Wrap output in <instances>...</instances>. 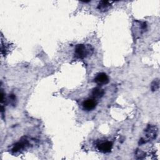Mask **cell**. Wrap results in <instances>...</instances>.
<instances>
[{
	"label": "cell",
	"mask_w": 160,
	"mask_h": 160,
	"mask_svg": "<svg viewBox=\"0 0 160 160\" xmlns=\"http://www.w3.org/2000/svg\"><path fill=\"white\" fill-rule=\"evenodd\" d=\"M93 49L90 46H85L82 44H77L75 48L74 56L78 59H84L92 54Z\"/></svg>",
	"instance_id": "obj_1"
},
{
	"label": "cell",
	"mask_w": 160,
	"mask_h": 160,
	"mask_svg": "<svg viewBox=\"0 0 160 160\" xmlns=\"http://www.w3.org/2000/svg\"><path fill=\"white\" fill-rule=\"evenodd\" d=\"M158 132V129L154 126H148L147 128L145 130V138H142L141 139V142L139 143H145L148 141H149L152 139H154L156 138L157 136Z\"/></svg>",
	"instance_id": "obj_2"
},
{
	"label": "cell",
	"mask_w": 160,
	"mask_h": 160,
	"mask_svg": "<svg viewBox=\"0 0 160 160\" xmlns=\"http://www.w3.org/2000/svg\"><path fill=\"white\" fill-rule=\"evenodd\" d=\"M96 105H97V102L96 101V100L94 99H90V98L84 100L82 104V108L87 111H89L94 109L96 107Z\"/></svg>",
	"instance_id": "obj_3"
},
{
	"label": "cell",
	"mask_w": 160,
	"mask_h": 160,
	"mask_svg": "<svg viewBox=\"0 0 160 160\" xmlns=\"http://www.w3.org/2000/svg\"><path fill=\"white\" fill-rule=\"evenodd\" d=\"M94 81L99 85L106 84L109 82V78L106 74L100 72L96 76L95 78L94 79Z\"/></svg>",
	"instance_id": "obj_4"
},
{
	"label": "cell",
	"mask_w": 160,
	"mask_h": 160,
	"mask_svg": "<svg viewBox=\"0 0 160 160\" xmlns=\"http://www.w3.org/2000/svg\"><path fill=\"white\" fill-rule=\"evenodd\" d=\"M112 148V143L110 141L103 142L98 145V149L102 152H109Z\"/></svg>",
	"instance_id": "obj_5"
},
{
	"label": "cell",
	"mask_w": 160,
	"mask_h": 160,
	"mask_svg": "<svg viewBox=\"0 0 160 160\" xmlns=\"http://www.w3.org/2000/svg\"><path fill=\"white\" fill-rule=\"evenodd\" d=\"M28 146V142L27 140H24L20 142H18L14 146V147L12 149V151L14 153L22 151V149H24V148H26Z\"/></svg>",
	"instance_id": "obj_6"
},
{
	"label": "cell",
	"mask_w": 160,
	"mask_h": 160,
	"mask_svg": "<svg viewBox=\"0 0 160 160\" xmlns=\"http://www.w3.org/2000/svg\"><path fill=\"white\" fill-rule=\"evenodd\" d=\"M112 2V1H101L99 2L97 8L100 11L106 12L111 8Z\"/></svg>",
	"instance_id": "obj_7"
},
{
	"label": "cell",
	"mask_w": 160,
	"mask_h": 160,
	"mask_svg": "<svg viewBox=\"0 0 160 160\" xmlns=\"http://www.w3.org/2000/svg\"><path fill=\"white\" fill-rule=\"evenodd\" d=\"M104 94V91L99 87L95 88L92 90L91 92V95L94 98H96V99H99L101 98L103 96Z\"/></svg>",
	"instance_id": "obj_8"
},
{
	"label": "cell",
	"mask_w": 160,
	"mask_h": 160,
	"mask_svg": "<svg viewBox=\"0 0 160 160\" xmlns=\"http://www.w3.org/2000/svg\"><path fill=\"white\" fill-rule=\"evenodd\" d=\"M159 81L158 79H155L154 81H153V82L151 84V89L152 91H156L159 89Z\"/></svg>",
	"instance_id": "obj_9"
},
{
	"label": "cell",
	"mask_w": 160,
	"mask_h": 160,
	"mask_svg": "<svg viewBox=\"0 0 160 160\" xmlns=\"http://www.w3.org/2000/svg\"><path fill=\"white\" fill-rule=\"evenodd\" d=\"M9 99L12 104H14L16 101V96L14 94H11L9 96Z\"/></svg>",
	"instance_id": "obj_10"
}]
</instances>
